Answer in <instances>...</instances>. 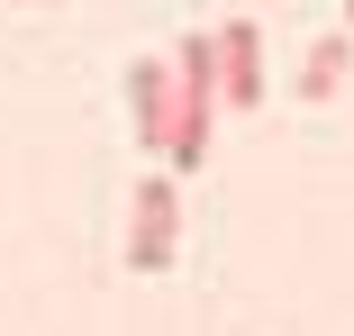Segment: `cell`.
Instances as JSON below:
<instances>
[{
    "instance_id": "obj_1",
    "label": "cell",
    "mask_w": 354,
    "mask_h": 336,
    "mask_svg": "<svg viewBox=\"0 0 354 336\" xmlns=\"http://www.w3.org/2000/svg\"><path fill=\"white\" fill-rule=\"evenodd\" d=\"M218 109H227V91H218V28H191L173 46V146H164L173 182L209 164V118Z\"/></svg>"
},
{
    "instance_id": "obj_2",
    "label": "cell",
    "mask_w": 354,
    "mask_h": 336,
    "mask_svg": "<svg viewBox=\"0 0 354 336\" xmlns=\"http://www.w3.org/2000/svg\"><path fill=\"white\" fill-rule=\"evenodd\" d=\"M173 245H182V182H173V173H155V182H136L127 273H173Z\"/></svg>"
},
{
    "instance_id": "obj_3",
    "label": "cell",
    "mask_w": 354,
    "mask_h": 336,
    "mask_svg": "<svg viewBox=\"0 0 354 336\" xmlns=\"http://www.w3.org/2000/svg\"><path fill=\"white\" fill-rule=\"evenodd\" d=\"M218 91H227V109H263V91H272V73H263V28H254V19H227V28H218Z\"/></svg>"
},
{
    "instance_id": "obj_4",
    "label": "cell",
    "mask_w": 354,
    "mask_h": 336,
    "mask_svg": "<svg viewBox=\"0 0 354 336\" xmlns=\"http://www.w3.org/2000/svg\"><path fill=\"white\" fill-rule=\"evenodd\" d=\"M127 109H136V146L164 155L173 146V64H127Z\"/></svg>"
},
{
    "instance_id": "obj_5",
    "label": "cell",
    "mask_w": 354,
    "mask_h": 336,
    "mask_svg": "<svg viewBox=\"0 0 354 336\" xmlns=\"http://www.w3.org/2000/svg\"><path fill=\"white\" fill-rule=\"evenodd\" d=\"M345 64H354V37H318L309 64H300V100H336L345 91Z\"/></svg>"
},
{
    "instance_id": "obj_6",
    "label": "cell",
    "mask_w": 354,
    "mask_h": 336,
    "mask_svg": "<svg viewBox=\"0 0 354 336\" xmlns=\"http://www.w3.org/2000/svg\"><path fill=\"white\" fill-rule=\"evenodd\" d=\"M345 19H354V0H345Z\"/></svg>"
}]
</instances>
